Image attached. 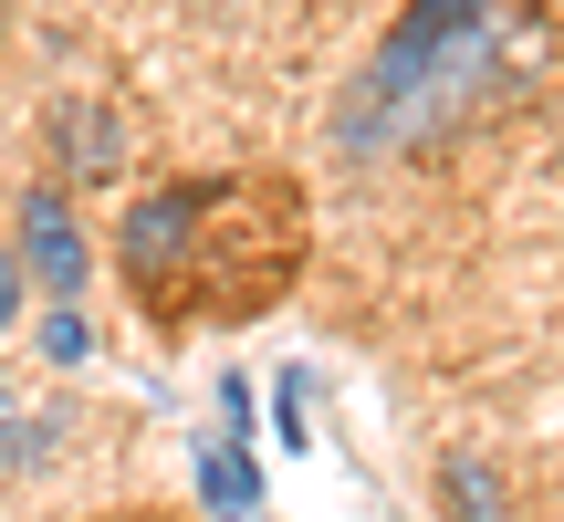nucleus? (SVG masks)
Returning a JSON list of instances; mask_svg holds the SVG:
<instances>
[{
  "instance_id": "f257e3e1",
  "label": "nucleus",
  "mask_w": 564,
  "mask_h": 522,
  "mask_svg": "<svg viewBox=\"0 0 564 522\" xmlns=\"http://www.w3.org/2000/svg\"><path fill=\"white\" fill-rule=\"evenodd\" d=\"M116 261L158 324H241L282 303L303 261V199L282 178H178L126 209Z\"/></svg>"
},
{
  "instance_id": "20e7f679",
  "label": "nucleus",
  "mask_w": 564,
  "mask_h": 522,
  "mask_svg": "<svg viewBox=\"0 0 564 522\" xmlns=\"http://www.w3.org/2000/svg\"><path fill=\"white\" fill-rule=\"evenodd\" d=\"M440 502H449V522H491V512H502V481H491L481 460H449L440 470Z\"/></svg>"
},
{
  "instance_id": "0eeeda50",
  "label": "nucleus",
  "mask_w": 564,
  "mask_h": 522,
  "mask_svg": "<svg viewBox=\"0 0 564 522\" xmlns=\"http://www.w3.org/2000/svg\"><path fill=\"white\" fill-rule=\"evenodd\" d=\"M272 418H282V449H303V377H282V398H272Z\"/></svg>"
},
{
  "instance_id": "7ed1b4c3",
  "label": "nucleus",
  "mask_w": 564,
  "mask_h": 522,
  "mask_svg": "<svg viewBox=\"0 0 564 522\" xmlns=\"http://www.w3.org/2000/svg\"><path fill=\"white\" fill-rule=\"evenodd\" d=\"M21 282H42L53 303L84 293V220H74L63 188H32L21 199Z\"/></svg>"
},
{
  "instance_id": "6e6552de",
  "label": "nucleus",
  "mask_w": 564,
  "mask_h": 522,
  "mask_svg": "<svg viewBox=\"0 0 564 522\" xmlns=\"http://www.w3.org/2000/svg\"><path fill=\"white\" fill-rule=\"evenodd\" d=\"M11 314H21V261H0V335H11Z\"/></svg>"
},
{
  "instance_id": "39448f33",
  "label": "nucleus",
  "mask_w": 564,
  "mask_h": 522,
  "mask_svg": "<svg viewBox=\"0 0 564 522\" xmlns=\"http://www.w3.org/2000/svg\"><path fill=\"white\" fill-rule=\"evenodd\" d=\"M199 481H209V502H220V512H251V491H262V481H251V460H241V439H230V449H209V470H199Z\"/></svg>"
},
{
  "instance_id": "423d86ee",
  "label": "nucleus",
  "mask_w": 564,
  "mask_h": 522,
  "mask_svg": "<svg viewBox=\"0 0 564 522\" xmlns=\"http://www.w3.org/2000/svg\"><path fill=\"white\" fill-rule=\"evenodd\" d=\"M84 345H95V335H84V314H74V303H53V324H42V366H74Z\"/></svg>"
},
{
  "instance_id": "f03ea898",
  "label": "nucleus",
  "mask_w": 564,
  "mask_h": 522,
  "mask_svg": "<svg viewBox=\"0 0 564 522\" xmlns=\"http://www.w3.org/2000/svg\"><path fill=\"white\" fill-rule=\"evenodd\" d=\"M512 32H523V0H408L398 32L377 42V63L345 95V126H335L345 157H408V146H440L449 126H470Z\"/></svg>"
}]
</instances>
